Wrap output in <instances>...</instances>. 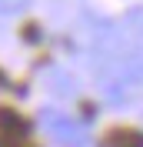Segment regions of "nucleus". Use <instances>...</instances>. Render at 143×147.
Here are the masks:
<instances>
[{
	"label": "nucleus",
	"mask_w": 143,
	"mask_h": 147,
	"mask_svg": "<svg viewBox=\"0 0 143 147\" xmlns=\"http://www.w3.org/2000/svg\"><path fill=\"white\" fill-rule=\"evenodd\" d=\"M40 124H43V130L60 147H87V130H83V124H77L70 114L43 110V114H40Z\"/></svg>",
	"instance_id": "1"
},
{
	"label": "nucleus",
	"mask_w": 143,
	"mask_h": 147,
	"mask_svg": "<svg viewBox=\"0 0 143 147\" xmlns=\"http://www.w3.org/2000/svg\"><path fill=\"white\" fill-rule=\"evenodd\" d=\"M107 147H143V134H136V130H113L107 137Z\"/></svg>",
	"instance_id": "2"
},
{
	"label": "nucleus",
	"mask_w": 143,
	"mask_h": 147,
	"mask_svg": "<svg viewBox=\"0 0 143 147\" xmlns=\"http://www.w3.org/2000/svg\"><path fill=\"white\" fill-rule=\"evenodd\" d=\"M50 80L57 84V87H53L57 94H63V97H73V80H67L63 74H50Z\"/></svg>",
	"instance_id": "3"
},
{
	"label": "nucleus",
	"mask_w": 143,
	"mask_h": 147,
	"mask_svg": "<svg viewBox=\"0 0 143 147\" xmlns=\"http://www.w3.org/2000/svg\"><path fill=\"white\" fill-rule=\"evenodd\" d=\"M30 0H0V13H17V10H23Z\"/></svg>",
	"instance_id": "4"
}]
</instances>
